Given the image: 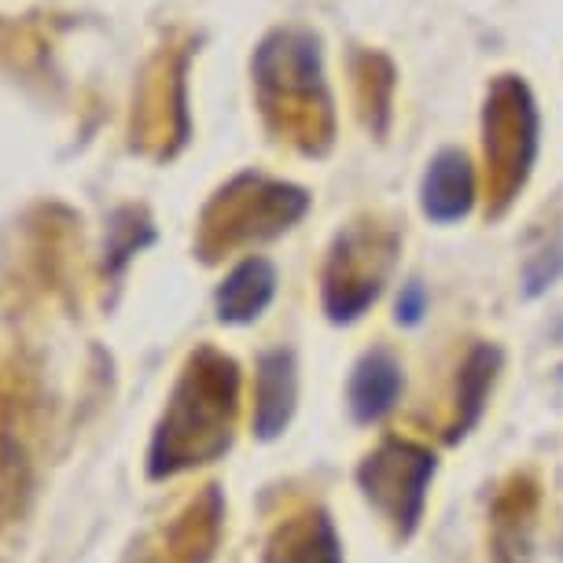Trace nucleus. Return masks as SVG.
I'll use <instances>...</instances> for the list:
<instances>
[{"mask_svg":"<svg viewBox=\"0 0 563 563\" xmlns=\"http://www.w3.org/2000/svg\"><path fill=\"white\" fill-rule=\"evenodd\" d=\"M423 313H428V291H423V284H406L398 295V321L401 324H420Z\"/></svg>","mask_w":563,"mask_h":563,"instance_id":"9","label":"nucleus"},{"mask_svg":"<svg viewBox=\"0 0 563 563\" xmlns=\"http://www.w3.org/2000/svg\"><path fill=\"white\" fill-rule=\"evenodd\" d=\"M423 214L431 221H461L475 203V174L461 152H442L423 174L420 188Z\"/></svg>","mask_w":563,"mask_h":563,"instance_id":"3","label":"nucleus"},{"mask_svg":"<svg viewBox=\"0 0 563 563\" xmlns=\"http://www.w3.org/2000/svg\"><path fill=\"white\" fill-rule=\"evenodd\" d=\"M30 490V464L26 453L12 439H0V523H8Z\"/></svg>","mask_w":563,"mask_h":563,"instance_id":"8","label":"nucleus"},{"mask_svg":"<svg viewBox=\"0 0 563 563\" xmlns=\"http://www.w3.org/2000/svg\"><path fill=\"white\" fill-rule=\"evenodd\" d=\"M276 295V273L265 258H247L232 269L218 288V321L225 324H251L262 317L265 306Z\"/></svg>","mask_w":563,"mask_h":563,"instance_id":"5","label":"nucleus"},{"mask_svg":"<svg viewBox=\"0 0 563 563\" xmlns=\"http://www.w3.org/2000/svg\"><path fill=\"white\" fill-rule=\"evenodd\" d=\"M288 549H273V563H339L335 534L324 516H317L310 527L284 538Z\"/></svg>","mask_w":563,"mask_h":563,"instance_id":"7","label":"nucleus"},{"mask_svg":"<svg viewBox=\"0 0 563 563\" xmlns=\"http://www.w3.org/2000/svg\"><path fill=\"white\" fill-rule=\"evenodd\" d=\"M434 472V456L412 450V445H387L376 456H368L361 467V483H365L368 501H376L390 519L409 534L420 519L423 490Z\"/></svg>","mask_w":563,"mask_h":563,"instance_id":"1","label":"nucleus"},{"mask_svg":"<svg viewBox=\"0 0 563 563\" xmlns=\"http://www.w3.org/2000/svg\"><path fill=\"white\" fill-rule=\"evenodd\" d=\"M401 365L387 350H368L357 361L354 376H350V412L361 423H376L384 420L390 409L398 406L401 395Z\"/></svg>","mask_w":563,"mask_h":563,"instance_id":"4","label":"nucleus"},{"mask_svg":"<svg viewBox=\"0 0 563 563\" xmlns=\"http://www.w3.org/2000/svg\"><path fill=\"white\" fill-rule=\"evenodd\" d=\"M560 379H563V368H560Z\"/></svg>","mask_w":563,"mask_h":563,"instance_id":"10","label":"nucleus"},{"mask_svg":"<svg viewBox=\"0 0 563 563\" xmlns=\"http://www.w3.org/2000/svg\"><path fill=\"white\" fill-rule=\"evenodd\" d=\"M295 398H299V376H295L291 350H269L258 361V390H254V431L258 439H276L288 428Z\"/></svg>","mask_w":563,"mask_h":563,"instance_id":"2","label":"nucleus"},{"mask_svg":"<svg viewBox=\"0 0 563 563\" xmlns=\"http://www.w3.org/2000/svg\"><path fill=\"white\" fill-rule=\"evenodd\" d=\"M497 365H501V354H497L494 346H475L472 357H467V365L461 372V390H456V401H461V423H456V431L461 434L479 420Z\"/></svg>","mask_w":563,"mask_h":563,"instance_id":"6","label":"nucleus"}]
</instances>
